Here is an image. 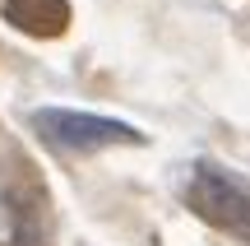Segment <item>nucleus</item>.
<instances>
[{
    "label": "nucleus",
    "mask_w": 250,
    "mask_h": 246,
    "mask_svg": "<svg viewBox=\"0 0 250 246\" xmlns=\"http://www.w3.org/2000/svg\"><path fill=\"white\" fill-rule=\"evenodd\" d=\"M5 19L19 28V33L33 37H56L70 23V5L65 0H5Z\"/></svg>",
    "instance_id": "3"
},
{
    "label": "nucleus",
    "mask_w": 250,
    "mask_h": 246,
    "mask_svg": "<svg viewBox=\"0 0 250 246\" xmlns=\"http://www.w3.org/2000/svg\"><path fill=\"white\" fill-rule=\"evenodd\" d=\"M186 204L199 214L204 223L227 232H246L250 237V181H241L236 172L218 163H195L186 181Z\"/></svg>",
    "instance_id": "2"
},
{
    "label": "nucleus",
    "mask_w": 250,
    "mask_h": 246,
    "mask_svg": "<svg viewBox=\"0 0 250 246\" xmlns=\"http://www.w3.org/2000/svg\"><path fill=\"white\" fill-rule=\"evenodd\" d=\"M33 126L46 144L70 149V154H98L111 144H144V135L134 126H125L116 116H98V112H74V107H42L33 112Z\"/></svg>",
    "instance_id": "1"
}]
</instances>
